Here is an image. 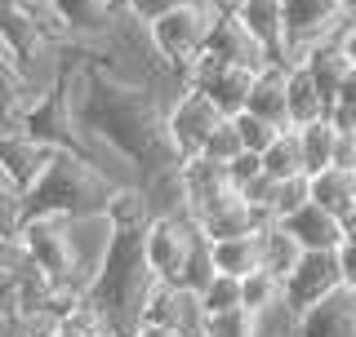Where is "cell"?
Here are the masks:
<instances>
[{
    "instance_id": "cell-1",
    "label": "cell",
    "mask_w": 356,
    "mask_h": 337,
    "mask_svg": "<svg viewBox=\"0 0 356 337\" xmlns=\"http://www.w3.org/2000/svg\"><path fill=\"white\" fill-rule=\"evenodd\" d=\"M143 231H111V244L98 262V271L85 279L81 297L103 316L107 333L116 337H129V329L138 324V306H143V293L152 284V271L143 262Z\"/></svg>"
},
{
    "instance_id": "cell-2",
    "label": "cell",
    "mask_w": 356,
    "mask_h": 337,
    "mask_svg": "<svg viewBox=\"0 0 356 337\" xmlns=\"http://www.w3.org/2000/svg\"><path fill=\"white\" fill-rule=\"evenodd\" d=\"M111 187H116V178L103 173L89 155L58 147L49 155V164L40 168V178L22 191V213L89 218V213H103V200H107Z\"/></svg>"
},
{
    "instance_id": "cell-3",
    "label": "cell",
    "mask_w": 356,
    "mask_h": 337,
    "mask_svg": "<svg viewBox=\"0 0 356 337\" xmlns=\"http://www.w3.org/2000/svg\"><path fill=\"white\" fill-rule=\"evenodd\" d=\"M218 14H222V9L214 5V0H183V5L165 9L161 18H152L147 27H143V36H147L156 62H161L170 76H178V85H183L187 62L205 49V40H209V31H214Z\"/></svg>"
},
{
    "instance_id": "cell-4",
    "label": "cell",
    "mask_w": 356,
    "mask_h": 337,
    "mask_svg": "<svg viewBox=\"0 0 356 337\" xmlns=\"http://www.w3.org/2000/svg\"><path fill=\"white\" fill-rule=\"evenodd\" d=\"M18 235L27 244L31 266L44 279H54L58 288H85L81 253H76V218H63V213H27Z\"/></svg>"
},
{
    "instance_id": "cell-5",
    "label": "cell",
    "mask_w": 356,
    "mask_h": 337,
    "mask_svg": "<svg viewBox=\"0 0 356 337\" xmlns=\"http://www.w3.org/2000/svg\"><path fill=\"white\" fill-rule=\"evenodd\" d=\"M143 262H147L152 279H170V284H183L187 262L196 257V249L205 244V235L196 231V222L178 213H156V218L143 227Z\"/></svg>"
},
{
    "instance_id": "cell-6",
    "label": "cell",
    "mask_w": 356,
    "mask_h": 337,
    "mask_svg": "<svg viewBox=\"0 0 356 337\" xmlns=\"http://www.w3.org/2000/svg\"><path fill=\"white\" fill-rule=\"evenodd\" d=\"M356 14V0H281L285 49L281 62H298L312 44L339 36V27Z\"/></svg>"
},
{
    "instance_id": "cell-7",
    "label": "cell",
    "mask_w": 356,
    "mask_h": 337,
    "mask_svg": "<svg viewBox=\"0 0 356 337\" xmlns=\"http://www.w3.org/2000/svg\"><path fill=\"white\" fill-rule=\"evenodd\" d=\"M218 120H222V111L209 103L205 89L178 85V94L165 103V138H170V151L178 160L200 155V147H205V138L214 133Z\"/></svg>"
},
{
    "instance_id": "cell-8",
    "label": "cell",
    "mask_w": 356,
    "mask_h": 337,
    "mask_svg": "<svg viewBox=\"0 0 356 337\" xmlns=\"http://www.w3.org/2000/svg\"><path fill=\"white\" fill-rule=\"evenodd\" d=\"M339 284L343 279H339V257H334V249H307L294 262V271L281 279V306L289 316H298V311H307L312 302L334 293Z\"/></svg>"
},
{
    "instance_id": "cell-9",
    "label": "cell",
    "mask_w": 356,
    "mask_h": 337,
    "mask_svg": "<svg viewBox=\"0 0 356 337\" xmlns=\"http://www.w3.org/2000/svg\"><path fill=\"white\" fill-rule=\"evenodd\" d=\"M294 337H356V293L352 288H334L321 302H312L307 311L294 316Z\"/></svg>"
},
{
    "instance_id": "cell-10",
    "label": "cell",
    "mask_w": 356,
    "mask_h": 337,
    "mask_svg": "<svg viewBox=\"0 0 356 337\" xmlns=\"http://www.w3.org/2000/svg\"><path fill=\"white\" fill-rule=\"evenodd\" d=\"M227 191H232L227 168L214 164L209 155H187V160H178V196H183V213H187V218L205 213L214 200L227 196Z\"/></svg>"
},
{
    "instance_id": "cell-11",
    "label": "cell",
    "mask_w": 356,
    "mask_h": 337,
    "mask_svg": "<svg viewBox=\"0 0 356 337\" xmlns=\"http://www.w3.org/2000/svg\"><path fill=\"white\" fill-rule=\"evenodd\" d=\"M54 151H58V147L31 138L27 129H0V173H5L18 191H27L31 182H36Z\"/></svg>"
},
{
    "instance_id": "cell-12",
    "label": "cell",
    "mask_w": 356,
    "mask_h": 337,
    "mask_svg": "<svg viewBox=\"0 0 356 337\" xmlns=\"http://www.w3.org/2000/svg\"><path fill=\"white\" fill-rule=\"evenodd\" d=\"M196 231L205 235V240H227V235H245V231H259L263 227V213L250 205V200L241 196V191H227L222 200H214L205 213H196Z\"/></svg>"
},
{
    "instance_id": "cell-13",
    "label": "cell",
    "mask_w": 356,
    "mask_h": 337,
    "mask_svg": "<svg viewBox=\"0 0 356 337\" xmlns=\"http://www.w3.org/2000/svg\"><path fill=\"white\" fill-rule=\"evenodd\" d=\"M281 227L294 235L303 249H339L343 244V218L330 213L325 205H316V200H307L303 209H294L289 218H281Z\"/></svg>"
},
{
    "instance_id": "cell-14",
    "label": "cell",
    "mask_w": 356,
    "mask_h": 337,
    "mask_svg": "<svg viewBox=\"0 0 356 337\" xmlns=\"http://www.w3.org/2000/svg\"><path fill=\"white\" fill-rule=\"evenodd\" d=\"M103 218L111 222V231H143V227L156 218L147 187H143L138 178L116 182V187L107 191V200H103Z\"/></svg>"
},
{
    "instance_id": "cell-15",
    "label": "cell",
    "mask_w": 356,
    "mask_h": 337,
    "mask_svg": "<svg viewBox=\"0 0 356 337\" xmlns=\"http://www.w3.org/2000/svg\"><path fill=\"white\" fill-rule=\"evenodd\" d=\"M245 111H254V116L272 120V125L289 129V103H285V62L267 58L259 71H254V85H250V103Z\"/></svg>"
},
{
    "instance_id": "cell-16",
    "label": "cell",
    "mask_w": 356,
    "mask_h": 337,
    "mask_svg": "<svg viewBox=\"0 0 356 337\" xmlns=\"http://www.w3.org/2000/svg\"><path fill=\"white\" fill-rule=\"evenodd\" d=\"M232 14L241 18V27L250 31L254 40L263 44L267 58L281 62V49H285V22H281V0H236Z\"/></svg>"
},
{
    "instance_id": "cell-17",
    "label": "cell",
    "mask_w": 356,
    "mask_h": 337,
    "mask_svg": "<svg viewBox=\"0 0 356 337\" xmlns=\"http://www.w3.org/2000/svg\"><path fill=\"white\" fill-rule=\"evenodd\" d=\"M285 103H289V129L330 116V98L321 94V85L312 80L303 62H285Z\"/></svg>"
},
{
    "instance_id": "cell-18",
    "label": "cell",
    "mask_w": 356,
    "mask_h": 337,
    "mask_svg": "<svg viewBox=\"0 0 356 337\" xmlns=\"http://www.w3.org/2000/svg\"><path fill=\"white\" fill-rule=\"evenodd\" d=\"M307 196L316 205H325L330 213L348 218L356 209V173L352 168H339V164H325L321 173H307Z\"/></svg>"
},
{
    "instance_id": "cell-19",
    "label": "cell",
    "mask_w": 356,
    "mask_h": 337,
    "mask_svg": "<svg viewBox=\"0 0 356 337\" xmlns=\"http://www.w3.org/2000/svg\"><path fill=\"white\" fill-rule=\"evenodd\" d=\"M303 253H307V249L281 227V222L267 218L263 227H259V266H267L272 275H281V279H285L289 271H294V262H298Z\"/></svg>"
},
{
    "instance_id": "cell-20",
    "label": "cell",
    "mask_w": 356,
    "mask_h": 337,
    "mask_svg": "<svg viewBox=\"0 0 356 337\" xmlns=\"http://www.w3.org/2000/svg\"><path fill=\"white\" fill-rule=\"evenodd\" d=\"M209 266L222 275H250L259 266V231L227 235V240H209Z\"/></svg>"
},
{
    "instance_id": "cell-21",
    "label": "cell",
    "mask_w": 356,
    "mask_h": 337,
    "mask_svg": "<svg viewBox=\"0 0 356 337\" xmlns=\"http://www.w3.org/2000/svg\"><path fill=\"white\" fill-rule=\"evenodd\" d=\"M298 151H303V173H321L325 164H334V120L321 116V120H307L298 125Z\"/></svg>"
},
{
    "instance_id": "cell-22",
    "label": "cell",
    "mask_w": 356,
    "mask_h": 337,
    "mask_svg": "<svg viewBox=\"0 0 356 337\" xmlns=\"http://www.w3.org/2000/svg\"><path fill=\"white\" fill-rule=\"evenodd\" d=\"M259 155H263V173L272 178V182L303 173V151H298V133H294V129H281Z\"/></svg>"
},
{
    "instance_id": "cell-23",
    "label": "cell",
    "mask_w": 356,
    "mask_h": 337,
    "mask_svg": "<svg viewBox=\"0 0 356 337\" xmlns=\"http://www.w3.org/2000/svg\"><path fill=\"white\" fill-rule=\"evenodd\" d=\"M241 306H250L254 316L281 306V275H272L267 266H254L250 275H241Z\"/></svg>"
},
{
    "instance_id": "cell-24",
    "label": "cell",
    "mask_w": 356,
    "mask_h": 337,
    "mask_svg": "<svg viewBox=\"0 0 356 337\" xmlns=\"http://www.w3.org/2000/svg\"><path fill=\"white\" fill-rule=\"evenodd\" d=\"M263 320L250 306H227V311H209L200 337H259Z\"/></svg>"
},
{
    "instance_id": "cell-25",
    "label": "cell",
    "mask_w": 356,
    "mask_h": 337,
    "mask_svg": "<svg viewBox=\"0 0 356 337\" xmlns=\"http://www.w3.org/2000/svg\"><path fill=\"white\" fill-rule=\"evenodd\" d=\"M307 200H312V196H307V173L281 178V182H272V196H267V218L281 222V218H289L294 209H303Z\"/></svg>"
},
{
    "instance_id": "cell-26",
    "label": "cell",
    "mask_w": 356,
    "mask_h": 337,
    "mask_svg": "<svg viewBox=\"0 0 356 337\" xmlns=\"http://www.w3.org/2000/svg\"><path fill=\"white\" fill-rule=\"evenodd\" d=\"M196 297H200V311H227V306H241V279L236 275H222V271H214L205 279V284L196 288Z\"/></svg>"
},
{
    "instance_id": "cell-27",
    "label": "cell",
    "mask_w": 356,
    "mask_h": 337,
    "mask_svg": "<svg viewBox=\"0 0 356 337\" xmlns=\"http://www.w3.org/2000/svg\"><path fill=\"white\" fill-rule=\"evenodd\" d=\"M232 125H236V138H241L245 151H263L267 142L281 133V125H272V120L254 116V111H236V116H232Z\"/></svg>"
},
{
    "instance_id": "cell-28",
    "label": "cell",
    "mask_w": 356,
    "mask_h": 337,
    "mask_svg": "<svg viewBox=\"0 0 356 337\" xmlns=\"http://www.w3.org/2000/svg\"><path fill=\"white\" fill-rule=\"evenodd\" d=\"M236 151H245V147H241V138H236V125H232V116H222L218 125H214V133L205 138V147H200V155H209L214 164H227Z\"/></svg>"
},
{
    "instance_id": "cell-29",
    "label": "cell",
    "mask_w": 356,
    "mask_h": 337,
    "mask_svg": "<svg viewBox=\"0 0 356 337\" xmlns=\"http://www.w3.org/2000/svg\"><path fill=\"white\" fill-rule=\"evenodd\" d=\"M22 218H27L22 213V191L0 173V235H14L22 227Z\"/></svg>"
},
{
    "instance_id": "cell-30",
    "label": "cell",
    "mask_w": 356,
    "mask_h": 337,
    "mask_svg": "<svg viewBox=\"0 0 356 337\" xmlns=\"http://www.w3.org/2000/svg\"><path fill=\"white\" fill-rule=\"evenodd\" d=\"M222 168H227V182H232V191H241L245 182H254V178L263 173V155H259V151H236V155H232V160L222 164Z\"/></svg>"
},
{
    "instance_id": "cell-31",
    "label": "cell",
    "mask_w": 356,
    "mask_h": 337,
    "mask_svg": "<svg viewBox=\"0 0 356 337\" xmlns=\"http://www.w3.org/2000/svg\"><path fill=\"white\" fill-rule=\"evenodd\" d=\"M174 5H183V0H125V18L138 22V27H147L152 18H161L165 9H174Z\"/></svg>"
},
{
    "instance_id": "cell-32",
    "label": "cell",
    "mask_w": 356,
    "mask_h": 337,
    "mask_svg": "<svg viewBox=\"0 0 356 337\" xmlns=\"http://www.w3.org/2000/svg\"><path fill=\"white\" fill-rule=\"evenodd\" d=\"M334 129H339V125H334ZM334 164L356 173V125H343L339 133H334Z\"/></svg>"
},
{
    "instance_id": "cell-33",
    "label": "cell",
    "mask_w": 356,
    "mask_h": 337,
    "mask_svg": "<svg viewBox=\"0 0 356 337\" xmlns=\"http://www.w3.org/2000/svg\"><path fill=\"white\" fill-rule=\"evenodd\" d=\"M334 257H339V279H343V288H352V293H356V244L343 240L339 249H334Z\"/></svg>"
},
{
    "instance_id": "cell-34",
    "label": "cell",
    "mask_w": 356,
    "mask_h": 337,
    "mask_svg": "<svg viewBox=\"0 0 356 337\" xmlns=\"http://www.w3.org/2000/svg\"><path fill=\"white\" fill-rule=\"evenodd\" d=\"M334 40H339V49H343V58H348V67H356V14L339 27V36H334Z\"/></svg>"
},
{
    "instance_id": "cell-35",
    "label": "cell",
    "mask_w": 356,
    "mask_h": 337,
    "mask_svg": "<svg viewBox=\"0 0 356 337\" xmlns=\"http://www.w3.org/2000/svg\"><path fill=\"white\" fill-rule=\"evenodd\" d=\"M129 337H187V333H178L174 324H134Z\"/></svg>"
},
{
    "instance_id": "cell-36",
    "label": "cell",
    "mask_w": 356,
    "mask_h": 337,
    "mask_svg": "<svg viewBox=\"0 0 356 337\" xmlns=\"http://www.w3.org/2000/svg\"><path fill=\"white\" fill-rule=\"evenodd\" d=\"M14 5H22V0H0V14H5V9H14Z\"/></svg>"
},
{
    "instance_id": "cell-37",
    "label": "cell",
    "mask_w": 356,
    "mask_h": 337,
    "mask_svg": "<svg viewBox=\"0 0 356 337\" xmlns=\"http://www.w3.org/2000/svg\"><path fill=\"white\" fill-rule=\"evenodd\" d=\"M103 337H116V333H103Z\"/></svg>"
}]
</instances>
